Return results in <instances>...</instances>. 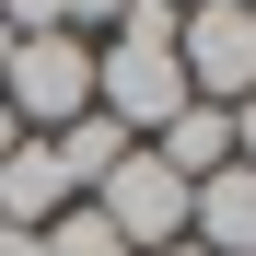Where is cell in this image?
<instances>
[{
  "label": "cell",
  "mask_w": 256,
  "mask_h": 256,
  "mask_svg": "<svg viewBox=\"0 0 256 256\" xmlns=\"http://www.w3.org/2000/svg\"><path fill=\"white\" fill-rule=\"evenodd\" d=\"M186 47H175V0H128L94 47V116H116L128 140H152L163 116H186Z\"/></svg>",
  "instance_id": "6da1fadb"
},
{
  "label": "cell",
  "mask_w": 256,
  "mask_h": 256,
  "mask_svg": "<svg viewBox=\"0 0 256 256\" xmlns=\"http://www.w3.org/2000/svg\"><path fill=\"white\" fill-rule=\"evenodd\" d=\"M0 116L24 140H58V128L94 116V35H12V70H0Z\"/></svg>",
  "instance_id": "7a4b0ae2"
},
{
  "label": "cell",
  "mask_w": 256,
  "mask_h": 256,
  "mask_svg": "<svg viewBox=\"0 0 256 256\" xmlns=\"http://www.w3.org/2000/svg\"><path fill=\"white\" fill-rule=\"evenodd\" d=\"M175 47H186V94L198 105H244L256 94V12H244V0H186V12H175Z\"/></svg>",
  "instance_id": "3957f363"
},
{
  "label": "cell",
  "mask_w": 256,
  "mask_h": 256,
  "mask_svg": "<svg viewBox=\"0 0 256 256\" xmlns=\"http://www.w3.org/2000/svg\"><path fill=\"white\" fill-rule=\"evenodd\" d=\"M94 210H105V233H116L128 256H152V244H186V175H163V163H152L140 140H128V152L105 163Z\"/></svg>",
  "instance_id": "277c9868"
},
{
  "label": "cell",
  "mask_w": 256,
  "mask_h": 256,
  "mask_svg": "<svg viewBox=\"0 0 256 256\" xmlns=\"http://www.w3.org/2000/svg\"><path fill=\"white\" fill-rule=\"evenodd\" d=\"M186 244H210V256H256V175H244V163H222V175L186 186Z\"/></svg>",
  "instance_id": "5b68a950"
},
{
  "label": "cell",
  "mask_w": 256,
  "mask_h": 256,
  "mask_svg": "<svg viewBox=\"0 0 256 256\" xmlns=\"http://www.w3.org/2000/svg\"><path fill=\"white\" fill-rule=\"evenodd\" d=\"M152 163H163V175H186V186H198V175H222V163H233V116H222V105L163 116V128H152Z\"/></svg>",
  "instance_id": "8992f818"
},
{
  "label": "cell",
  "mask_w": 256,
  "mask_h": 256,
  "mask_svg": "<svg viewBox=\"0 0 256 256\" xmlns=\"http://www.w3.org/2000/svg\"><path fill=\"white\" fill-rule=\"evenodd\" d=\"M35 256H128V244L105 233V210H94V198H82V210H58V222H47V233H35Z\"/></svg>",
  "instance_id": "52a82bcc"
},
{
  "label": "cell",
  "mask_w": 256,
  "mask_h": 256,
  "mask_svg": "<svg viewBox=\"0 0 256 256\" xmlns=\"http://www.w3.org/2000/svg\"><path fill=\"white\" fill-rule=\"evenodd\" d=\"M116 12H128V0H58V24H70V35H82V24H116Z\"/></svg>",
  "instance_id": "ba28073f"
},
{
  "label": "cell",
  "mask_w": 256,
  "mask_h": 256,
  "mask_svg": "<svg viewBox=\"0 0 256 256\" xmlns=\"http://www.w3.org/2000/svg\"><path fill=\"white\" fill-rule=\"evenodd\" d=\"M233 163H244V175H256V94L233 105Z\"/></svg>",
  "instance_id": "9c48e42d"
},
{
  "label": "cell",
  "mask_w": 256,
  "mask_h": 256,
  "mask_svg": "<svg viewBox=\"0 0 256 256\" xmlns=\"http://www.w3.org/2000/svg\"><path fill=\"white\" fill-rule=\"evenodd\" d=\"M0 256H35V233H24V222H0Z\"/></svg>",
  "instance_id": "30bf717a"
},
{
  "label": "cell",
  "mask_w": 256,
  "mask_h": 256,
  "mask_svg": "<svg viewBox=\"0 0 256 256\" xmlns=\"http://www.w3.org/2000/svg\"><path fill=\"white\" fill-rule=\"evenodd\" d=\"M12 140H24V128H12V116H0V163H12Z\"/></svg>",
  "instance_id": "8fae6325"
},
{
  "label": "cell",
  "mask_w": 256,
  "mask_h": 256,
  "mask_svg": "<svg viewBox=\"0 0 256 256\" xmlns=\"http://www.w3.org/2000/svg\"><path fill=\"white\" fill-rule=\"evenodd\" d=\"M152 256H210V244H152Z\"/></svg>",
  "instance_id": "7c38bea8"
},
{
  "label": "cell",
  "mask_w": 256,
  "mask_h": 256,
  "mask_svg": "<svg viewBox=\"0 0 256 256\" xmlns=\"http://www.w3.org/2000/svg\"><path fill=\"white\" fill-rule=\"evenodd\" d=\"M244 12H256V0H244Z\"/></svg>",
  "instance_id": "4fadbf2b"
},
{
  "label": "cell",
  "mask_w": 256,
  "mask_h": 256,
  "mask_svg": "<svg viewBox=\"0 0 256 256\" xmlns=\"http://www.w3.org/2000/svg\"><path fill=\"white\" fill-rule=\"evenodd\" d=\"M175 12H186V0H175Z\"/></svg>",
  "instance_id": "5bb4252c"
}]
</instances>
